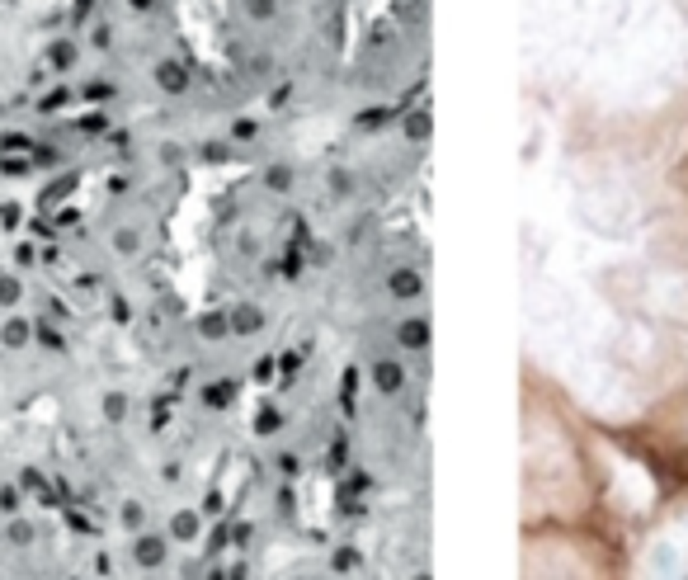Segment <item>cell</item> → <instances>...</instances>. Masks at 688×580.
Returning a JSON list of instances; mask_svg holds the SVG:
<instances>
[{"label":"cell","mask_w":688,"mask_h":580,"mask_svg":"<svg viewBox=\"0 0 688 580\" xmlns=\"http://www.w3.org/2000/svg\"><path fill=\"white\" fill-rule=\"evenodd\" d=\"M406 132H410V137H415V141H420L424 132H429V118H424V113H415V118H410V123H406Z\"/></svg>","instance_id":"cell-7"},{"label":"cell","mask_w":688,"mask_h":580,"mask_svg":"<svg viewBox=\"0 0 688 580\" xmlns=\"http://www.w3.org/2000/svg\"><path fill=\"white\" fill-rule=\"evenodd\" d=\"M401 345H406V349H424V345H429V321H420V316L406 321V326H401Z\"/></svg>","instance_id":"cell-2"},{"label":"cell","mask_w":688,"mask_h":580,"mask_svg":"<svg viewBox=\"0 0 688 580\" xmlns=\"http://www.w3.org/2000/svg\"><path fill=\"white\" fill-rule=\"evenodd\" d=\"M293 184V175L288 170H269V189H288Z\"/></svg>","instance_id":"cell-8"},{"label":"cell","mask_w":688,"mask_h":580,"mask_svg":"<svg viewBox=\"0 0 688 580\" xmlns=\"http://www.w3.org/2000/svg\"><path fill=\"white\" fill-rule=\"evenodd\" d=\"M160 85L179 90V85H184V71H179V66H160Z\"/></svg>","instance_id":"cell-5"},{"label":"cell","mask_w":688,"mask_h":580,"mask_svg":"<svg viewBox=\"0 0 688 580\" xmlns=\"http://www.w3.org/2000/svg\"><path fill=\"white\" fill-rule=\"evenodd\" d=\"M387 288L391 293H396V298H420V274H415V269H396V274H391L387 279Z\"/></svg>","instance_id":"cell-1"},{"label":"cell","mask_w":688,"mask_h":580,"mask_svg":"<svg viewBox=\"0 0 688 580\" xmlns=\"http://www.w3.org/2000/svg\"><path fill=\"white\" fill-rule=\"evenodd\" d=\"M377 387H382V392H396V387H401V368H396V363H377Z\"/></svg>","instance_id":"cell-3"},{"label":"cell","mask_w":688,"mask_h":580,"mask_svg":"<svg viewBox=\"0 0 688 580\" xmlns=\"http://www.w3.org/2000/svg\"><path fill=\"white\" fill-rule=\"evenodd\" d=\"M265 326V316L255 312V307H241V312H236V330H260Z\"/></svg>","instance_id":"cell-4"},{"label":"cell","mask_w":688,"mask_h":580,"mask_svg":"<svg viewBox=\"0 0 688 580\" xmlns=\"http://www.w3.org/2000/svg\"><path fill=\"white\" fill-rule=\"evenodd\" d=\"M274 10H279V0H250V15L255 19H269Z\"/></svg>","instance_id":"cell-6"}]
</instances>
